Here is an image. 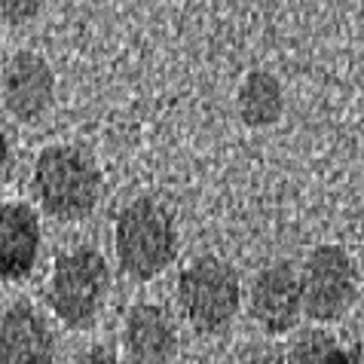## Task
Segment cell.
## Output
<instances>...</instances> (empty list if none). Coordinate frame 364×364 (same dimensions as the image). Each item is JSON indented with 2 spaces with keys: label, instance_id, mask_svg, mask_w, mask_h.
<instances>
[{
  "label": "cell",
  "instance_id": "4fadbf2b",
  "mask_svg": "<svg viewBox=\"0 0 364 364\" xmlns=\"http://www.w3.org/2000/svg\"><path fill=\"white\" fill-rule=\"evenodd\" d=\"M43 6H46V0H0V16H4L6 25L22 28V25H31L34 18H40Z\"/></svg>",
  "mask_w": 364,
  "mask_h": 364
},
{
  "label": "cell",
  "instance_id": "30bf717a",
  "mask_svg": "<svg viewBox=\"0 0 364 364\" xmlns=\"http://www.w3.org/2000/svg\"><path fill=\"white\" fill-rule=\"evenodd\" d=\"M123 349L132 361L156 364L178 355V328L166 306L159 303H135L123 321Z\"/></svg>",
  "mask_w": 364,
  "mask_h": 364
},
{
  "label": "cell",
  "instance_id": "3957f363",
  "mask_svg": "<svg viewBox=\"0 0 364 364\" xmlns=\"http://www.w3.org/2000/svg\"><path fill=\"white\" fill-rule=\"evenodd\" d=\"M110 294V267L105 255L92 245L70 248L55 257L46 282V303L53 316L70 331L95 325Z\"/></svg>",
  "mask_w": 364,
  "mask_h": 364
},
{
  "label": "cell",
  "instance_id": "6da1fadb",
  "mask_svg": "<svg viewBox=\"0 0 364 364\" xmlns=\"http://www.w3.org/2000/svg\"><path fill=\"white\" fill-rule=\"evenodd\" d=\"M101 168L74 144H49L37 154L31 171V193L49 218L74 224L86 220L101 202Z\"/></svg>",
  "mask_w": 364,
  "mask_h": 364
},
{
  "label": "cell",
  "instance_id": "7a4b0ae2",
  "mask_svg": "<svg viewBox=\"0 0 364 364\" xmlns=\"http://www.w3.org/2000/svg\"><path fill=\"white\" fill-rule=\"evenodd\" d=\"M114 251L119 269L135 282H150L178 257V224L163 202L141 196L119 208L114 224Z\"/></svg>",
  "mask_w": 364,
  "mask_h": 364
},
{
  "label": "cell",
  "instance_id": "52a82bcc",
  "mask_svg": "<svg viewBox=\"0 0 364 364\" xmlns=\"http://www.w3.org/2000/svg\"><path fill=\"white\" fill-rule=\"evenodd\" d=\"M251 318L264 328L269 337L294 331L303 318V291L300 276L288 260L269 264L255 276L251 285Z\"/></svg>",
  "mask_w": 364,
  "mask_h": 364
},
{
  "label": "cell",
  "instance_id": "5bb4252c",
  "mask_svg": "<svg viewBox=\"0 0 364 364\" xmlns=\"http://www.w3.org/2000/svg\"><path fill=\"white\" fill-rule=\"evenodd\" d=\"M9 163H13V144H9V135H6L4 123H0V181L6 178Z\"/></svg>",
  "mask_w": 364,
  "mask_h": 364
},
{
  "label": "cell",
  "instance_id": "9c48e42d",
  "mask_svg": "<svg viewBox=\"0 0 364 364\" xmlns=\"http://www.w3.org/2000/svg\"><path fill=\"white\" fill-rule=\"evenodd\" d=\"M55 337L46 318L28 300H16L0 312V364L53 361Z\"/></svg>",
  "mask_w": 364,
  "mask_h": 364
},
{
  "label": "cell",
  "instance_id": "8992f818",
  "mask_svg": "<svg viewBox=\"0 0 364 364\" xmlns=\"http://www.w3.org/2000/svg\"><path fill=\"white\" fill-rule=\"evenodd\" d=\"M0 98L18 123H37L55 105V70L40 53L22 49L9 58L0 80Z\"/></svg>",
  "mask_w": 364,
  "mask_h": 364
},
{
  "label": "cell",
  "instance_id": "277c9868",
  "mask_svg": "<svg viewBox=\"0 0 364 364\" xmlns=\"http://www.w3.org/2000/svg\"><path fill=\"white\" fill-rule=\"evenodd\" d=\"M178 303L187 325L202 337L232 325L242 306L239 272L218 255H199L178 276Z\"/></svg>",
  "mask_w": 364,
  "mask_h": 364
},
{
  "label": "cell",
  "instance_id": "5b68a950",
  "mask_svg": "<svg viewBox=\"0 0 364 364\" xmlns=\"http://www.w3.org/2000/svg\"><path fill=\"white\" fill-rule=\"evenodd\" d=\"M303 316L316 325L340 321L358 297V269L343 245H318L309 251L300 272Z\"/></svg>",
  "mask_w": 364,
  "mask_h": 364
},
{
  "label": "cell",
  "instance_id": "ba28073f",
  "mask_svg": "<svg viewBox=\"0 0 364 364\" xmlns=\"http://www.w3.org/2000/svg\"><path fill=\"white\" fill-rule=\"evenodd\" d=\"M40 255V218L28 202L0 199V282L31 276Z\"/></svg>",
  "mask_w": 364,
  "mask_h": 364
},
{
  "label": "cell",
  "instance_id": "2e32d148",
  "mask_svg": "<svg viewBox=\"0 0 364 364\" xmlns=\"http://www.w3.org/2000/svg\"><path fill=\"white\" fill-rule=\"evenodd\" d=\"M361 361H364V349H361Z\"/></svg>",
  "mask_w": 364,
  "mask_h": 364
},
{
  "label": "cell",
  "instance_id": "7c38bea8",
  "mask_svg": "<svg viewBox=\"0 0 364 364\" xmlns=\"http://www.w3.org/2000/svg\"><path fill=\"white\" fill-rule=\"evenodd\" d=\"M288 361H306V364H325V361H361V349H343L337 337L321 328L303 331L291 343Z\"/></svg>",
  "mask_w": 364,
  "mask_h": 364
},
{
  "label": "cell",
  "instance_id": "9a60e30c",
  "mask_svg": "<svg viewBox=\"0 0 364 364\" xmlns=\"http://www.w3.org/2000/svg\"><path fill=\"white\" fill-rule=\"evenodd\" d=\"M86 361H114V352L110 349H92L86 355Z\"/></svg>",
  "mask_w": 364,
  "mask_h": 364
},
{
  "label": "cell",
  "instance_id": "8fae6325",
  "mask_svg": "<svg viewBox=\"0 0 364 364\" xmlns=\"http://www.w3.org/2000/svg\"><path fill=\"white\" fill-rule=\"evenodd\" d=\"M239 119L248 129H269L285 114V89L269 70H248L236 92Z\"/></svg>",
  "mask_w": 364,
  "mask_h": 364
}]
</instances>
